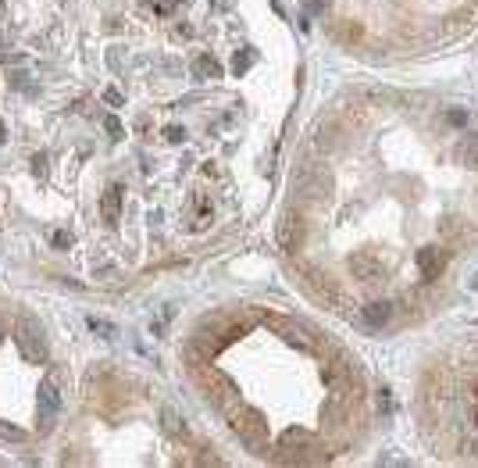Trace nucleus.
I'll list each match as a JSON object with an SVG mask.
<instances>
[{
    "mask_svg": "<svg viewBox=\"0 0 478 468\" xmlns=\"http://www.w3.org/2000/svg\"><path fill=\"white\" fill-rule=\"evenodd\" d=\"M11 336H15V343H18L26 361H36V365L47 361V340H43V329H40V322L33 315H18Z\"/></svg>",
    "mask_w": 478,
    "mask_h": 468,
    "instance_id": "f257e3e1",
    "label": "nucleus"
},
{
    "mask_svg": "<svg viewBox=\"0 0 478 468\" xmlns=\"http://www.w3.org/2000/svg\"><path fill=\"white\" fill-rule=\"evenodd\" d=\"M211 400L225 411V415H232L235 407H239V386L228 379V375H221V372H211Z\"/></svg>",
    "mask_w": 478,
    "mask_h": 468,
    "instance_id": "f03ea898",
    "label": "nucleus"
},
{
    "mask_svg": "<svg viewBox=\"0 0 478 468\" xmlns=\"http://www.w3.org/2000/svg\"><path fill=\"white\" fill-rule=\"evenodd\" d=\"M61 407V393H58V379H43L40 383V429H54V415Z\"/></svg>",
    "mask_w": 478,
    "mask_h": 468,
    "instance_id": "7ed1b4c3",
    "label": "nucleus"
},
{
    "mask_svg": "<svg viewBox=\"0 0 478 468\" xmlns=\"http://www.w3.org/2000/svg\"><path fill=\"white\" fill-rule=\"evenodd\" d=\"M211 222H214V204H211V197L200 193V189H193V197H189V229H193V232H203Z\"/></svg>",
    "mask_w": 478,
    "mask_h": 468,
    "instance_id": "20e7f679",
    "label": "nucleus"
},
{
    "mask_svg": "<svg viewBox=\"0 0 478 468\" xmlns=\"http://www.w3.org/2000/svg\"><path fill=\"white\" fill-rule=\"evenodd\" d=\"M275 232H279V244H282V251H290V254H293V251L304 244V218H300V214H282Z\"/></svg>",
    "mask_w": 478,
    "mask_h": 468,
    "instance_id": "39448f33",
    "label": "nucleus"
},
{
    "mask_svg": "<svg viewBox=\"0 0 478 468\" xmlns=\"http://www.w3.org/2000/svg\"><path fill=\"white\" fill-rule=\"evenodd\" d=\"M350 276L361 279V283H375V279L382 276V261H378L371 251H357V254L350 258Z\"/></svg>",
    "mask_w": 478,
    "mask_h": 468,
    "instance_id": "423d86ee",
    "label": "nucleus"
},
{
    "mask_svg": "<svg viewBox=\"0 0 478 468\" xmlns=\"http://www.w3.org/2000/svg\"><path fill=\"white\" fill-rule=\"evenodd\" d=\"M414 261H418V269H421L425 283H435V279L442 276V269H446V258H442V251H439V247H421Z\"/></svg>",
    "mask_w": 478,
    "mask_h": 468,
    "instance_id": "0eeeda50",
    "label": "nucleus"
},
{
    "mask_svg": "<svg viewBox=\"0 0 478 468\" xmlns=\"http://www.w3.org/2000/svg\"><path fill=\"white\" fill-rule=\"evenodd\" d=\"M357 315H361V322H364L368 329H386L389 318H393V304H389V301H368Z\"/></svg>",
    "mask_w": 478,
    "mask_h": 468,
    "instance_id": "6e6552de",
    "label": "nucleus"
},
{
    "mask_svg": "<svg viewBox=\"0 0 478 468\" xmlns=\"http://www.w3.org/2000/svg\"><path fill=\"white\" fill-rule=\"evenodd\" d=\"M122 197H125V189H122L118 182H111V186L104 189V197H100V214H104V222H118V218H122Z\"/></svg>",
    "mask_w": 478,
    "mask_h": 468,
    "instance_id": "1a4fd4ad",
    "label": "nucleus"
},
{
    "mask_svg": "<svg viewBox=\"0 0 478 468\" xmlns=\"http://www.w3.org/2000/svg\"><path fill=\"white\" fill-rule=\"evenodd\" d=\"M325 189H329V182H325L322 175H304L300 186H297V197H300V200H322Z\"/></svg>",
    "mask_w": 478,
    "mask_h": 468,
    "instance_id": "9d476101",
    "label": "nucleus"
},
{
    "mask_svg": "<svg viewBox=\"0 0 478 468\" xmlns=\"http://www.w3.org/2000/svg\"><path fill=\"white\" fill-rule=\"evenodd\" d=\"M193 76H196V79H221V65H218L211 54H200V58L193 61Z\"/></svg>",
    "mask_w": 478,
    "mask_h": 468,
    "instance_id": "9b49d317",
    "label": "nucleus"
},
{
    "mask_svg": "<svg viewBox=\"0 0 478 468\" xmlns=\"http://www.w3.org/2000/svg\"><path fill=\"white\" fill-rule=\"evenodd\" d=\"M457 161L467 168H478V136H467L457 143Z\"/></svg>",
    "mask_w": 478,
    "mask_h": 468,
    "instance_id": "f8f14e48",
    "label": "nucleus"
},
{
    "mask_svg": "<svg viewBox=\"0 0 478 468\" xmlns=\"http://www.w3.org/2000/svg\"><path fill=\"white\" fill-rule=\"evenodd\" d=\"M161 425H164L168 436H182V432H186V422L175 415V407H164V411H161Z\"/></svg>",
    "mask_w": 478,
    "mask_h": 468,
    "instance_id": "ddd939ff",
    "label": "nucleus"
},
{
    "mask_svg": "<svg viewBox=\"0 0 478 468\" xmlns=\"http://www.w3.org/2000/svg\"><path fill=\"white\" fill-rule=\"evenodd\" d=\"M336 136H339V129H336V122H325V125H318V147H325V150H332V147H336Z\"/></svg>",
    "mask_w": 478,
    "mask_h": 468,
    "instance_id": "4468645a",
    "label": "nucleus"
},
{
    "mask_svg": "<svg viewBox=\"0 0 478 468\" xmlns=\"http://www.w3.org/2000/svg\"><path fill=\"white\" fill-rule=\"evenodd\" d=\"M86 326H90V329H93L97 336H104V340H115V336H118V329H115L111 322H104V318H97V315H90V318H86Z\"/></svg>",
    "mask_w": 478,
    "mask_h": 468,
    "instance_id": "2eb2a0df",
    "label": "nucleus"
},
{
    "mask_svg": "<svg viewBox=\"0 0 478 468\" xmlns=\"http://www.w3.org/2000/svg\"><path fill=\"white\" fill-rule=\"evenodd\" d=\"M250 65H254V51H250V47H247V51H235V58H232V72H235V76H243Z\"/></svg>",
    "mask_w": 478,
    "mask_h": 468,
    "instance_id": "dca6fc26",
    "label": "nucleus"
},
{
    "mask_svg": "<svg viewBox=\"0 0 478 468\" xmlns=\"http://www.w3.org/2000/svg\"><path fill=\"white\" fill-rule=\"evenodd\" d=\"M164 140H168V143H182V140H186V129H182V125H168V129H164Z\"/></svg>",
    "mask_w": 478,
    "mask_h": 468,
    "instance_id": "f3484780",
    "label": "nucleus"
},
{
    "mask_svg": "<svg viewBox=\"0 0 478 468\" xmlns=\"http://www.w3.org/2000/svg\"><path fill=\"white\" fill-rule=\"evenodd\" d=\"M51 240H54V247H72V232L58 229V232H54V236H51Z\"/></svg>",
    "mask_w": 478,
    "mask_h": 468,
    "instance_id": "a211bd4d",
    "label": "nucleus"
},
{
    "mask_svg": "<svg viewBox=\"0 0 478 468\" xmlns=\"http://www.w3.org/2000/svg\"><path fill=\"white\" fill-rule=\"evenodd\" d=\"M446 122L450 125H467V111H457L453 108V111H446Z\"/></svg>",
    "mask_w": 478,
    "mask_h": 468,
    "instance_id": "6ab92c4d",
    "label": "nucleus"
},
{
    "mask_svg": "<svg viewBox=\"0 0 478 468\" xmlns=\"http://www.w3.org/2000/svg\"><path fill=\"white\" fill-rule=\"evenodd\" d=\"M104 129H107V132H111V136H115V140H118V136H122V122H118V118H115V115H107V118H104Z\"/></svg>",
    "mask_w": 478,
    "mask_h": 468,
    "instance_id": "aec40b11",
    "label": "nucleus"
},
{
    "mask_svg": "<svg viewBox=\"0 0 478 468\" xmlns=\"http://www.w3.org/2000/svg\"><path fill=\"white\" fill-rule=\"evenodd\" d=\"M171 4H175V0H150V8H154L157 15H168V11H171Z\"/></svg>",
    "mask_w": 478,
    "mask_h": 468,
    "instance_id": "412c9836",
    "label": "nucleus"
},
{
    "mask_svg": "<svg viewBox=\"0 0 478 468\" xmlns=\"http://www.w3.org/2000/svg\"><path fill=\"white\" fill-rule=\"evenodd\" d=\"M104 100H107V104H111V108H122V104H125V100H122V93H118V90H104Z\"/></svg>",
    "mask_w": 478,
    "mask_h": 468,
    "instance_id": "4be33fe9",
    "label": "nucleus"
},
{
    "mask_svg": "<svg viewBox=\"0 0 478 468\" xmlns=\"http://www.w3.org/2000/svg\"><path fill=\"white\" fill-rule=\"evenodd\" d=\"M378 407H382L386 415L393 411V397H389V390H378Z\"/></svg>",
    "mask_w": 478,
    "mask_h": 468,
    "instance_id": "5701e85b",
    "label": "nucleus"
},
{
    "mask_svg": "<svg viewBox=\"0 0 478 468\" xmlns=\"http://www.w3.org/2000/svg\"><path fill=\"white\" fill-rule=\"evenodd\" d=\"M0 436H11V440H22L26 432H22V429H15V425H0Z\"/></svg>",
    "mask_w": 478,
    "mask_h": 468,
    "instance_id": "b1692460",
    "label": "nucleus"
},
{
    "mask_svg": "<svg viewBox=\"0 0 478 468\" xmlns=\"http://www.w3.org/2000/svg\"><path fill=\"white\" fill-rule=\"evenodd\" d=\"M33 168H36V172H47V154H36V157H33Z\"/></svg>",
    "mask_w": 478,
    "mask_h": 468,
    "instance_id": "393cba45",
    "label": "nucleus"
},
{
    "mask_svg": "<svg viewBox=\"0 0 478 468\" xmlns=\"http://www.w3.org/2000/svg\"><path fill=\"white\" fill-rule=\"evenodd\" d=\"M8 140V129H4V122H0V143H4Z\"/></svg>",
    "mask_w": 478,
    "mask_h": 468,
    "instance_id": "a878e982",
    "label": "nucleus"
},
{
    "mask_svg": "<svg viewBox=\"0 0 478 468\" xmlns=\"http://www.w3.org/2000/svg\"><path fill=\"white\" fill-rule=\"evenodd\" d=\"M471 290H478V276H474V279H471Z\"/></svg>",
    "mask_w": 478,
    "mask_h": 468,
    "instance_id": "bb28decb",
    "label": "nucleus"
},
{
    "mask_svg": "<svg viewBox=\"0 0 478 468\" xmlns=\"http://www.w3.org/2000/svg\"><path fill=\"white\" fill-rule=\"evenodd\" d=\"M0 340H4V322H0Z\"/></svg>",
    "mask_w": 478,
    "mask_h": 468,
    "instance_id": "cd10ccee",
    "label": "nucleus"
},
{
    "mask_svg": "<svg viewBox=\"0 0 478 468\" xmlns=\"http://www.w3.org/2000/svg\"><path fill=\"white\" fill-rule=\"evenodd\" d=\"M474 393H478V390H474Z\"/></svg>",
    "mask_w": 478,
    "mask_h": 468,
    "instance_id": "c85d7f7f",
    "label": "nucleus"
}]
</instances>
